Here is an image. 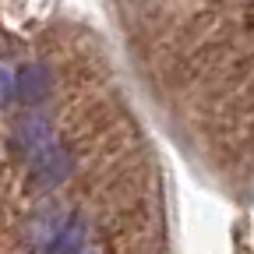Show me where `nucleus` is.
I'll return each instance as SVG.
<instances>
[{
    "instance_id": "1",
    "label": "nucleus",
    "mask_w": 254,
    "mask_h": 254,
    "mask_svg": "<svg viewBox=\"0 0 254 254\" xmlns=\"http://www.w3.org/2000/svg\"><path fill=\"white\" fill-rule=\"evenodd\" d=\"M50 88H53V78L43 64H28V67L14 71V95L21 103H32V106L43 103L50 95Z\"/></svg>"
},
{
    "instance_id": "4",
    "label": "nucleus",
    "mask_w": 254,
    "mask_h": 254,
    "mask_svg": "<svg viewBox=\"0 0 254 254\" xmlns=\"http://www.w3.org/2000/svg\"><path fill=\"white\" fill-rule=\"evenodd\" d=\"M78 254H99V251H92V247H88V244H85V247H81V251H78Z\"/></svg>"
},
{
    "instance_id": "2",
    "label": "nucleus",
    "mask_w": 254,
    "mask_h": 254,
    "mask_svg": "<svg viewBox=\"0 0 254 254\" xmlns=\"http://www.w3.org/2000/svg\"><path fill=\"white\" fill-rule=\"evenodd\" d=\"M36 170H39V177L43 180H50V184H57V180H64L71 173V155L67 152H46V155H39V163H36Z\"/></svg>"
},
{
    "instance_id": "3",
    "label": "nucleus",
    "mask_w": 254,
    "mask_h": 254,
    "mask_svg": "<svg viewBox=\"0 0 254 254\" xmlns=\"http://www.w3.org/2000/svg\"><path fill=\"white\" fill-rule=\"evenodd\" d=\"M14 99V71L0 64V106H7Z\"/></svg>"
}]
</instances>
